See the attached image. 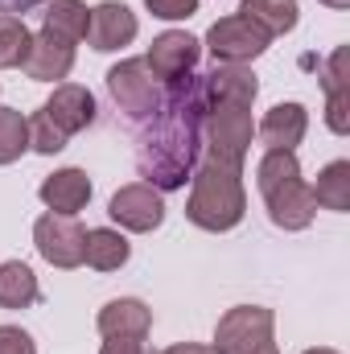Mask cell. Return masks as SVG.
<instances>
[{
    "instance_id": "1",
    "label": "cell",
    "mask_w": 350,
    "mask_h": 354,
    "mask_svg": "<svg viewBox=\"0 0 350 354\" xmlns=\"http://www.w3.org/2000/svg\"><path fill=\"white\" fill-rule=\"evenodd\" d=\"M206 79L202 75H181L165 83V95L157 111L145 120L136 136V169L153 189H181L202 153V124H206Z\"/></svg>"
},
{
    "instance_id": "2",
    "label": "cell",
    "mask_w": 350,
    "mask_h": 354,
    "mask_svg": "<svg viewBox=\"0 0 350 354\" xmlns=\"http://www.w3.org/2000/svg\"><path fill=\"white\" fill-rule=\"evenodd\" d=\"M190 202H185V218L202 231H231L243 223L248 214V189H243V165L219 161V157H202L190 174Z\"/></svg>"
},
{
    "instance_id": "3",
    "label": "cell",
    "mask_w": 350,
    "mask_h": 354,
    "mask_svg": "<svg viewBox=\"0 0 350 354\" xmlns=\"http://www.w3.org/2000/svg\"><path fill=\"white\" fill-rule=\"evenodd\" d=\"M256 185L264 194V206H268V218L280 227V231H305L317 214V202H313V189L305 185L301 177V161L297 153H280V149H268L256 169Z\"/></svg>"
},
{
    "instance_id": "4",
    "label": "cell",
    "mask_w": 350,
    "mask_h": 354,
    "mask_svg": "<svg viewBox=\"0 0 350 354\" xmlns=\"http://www.w3.org/2000/svg\"><path fill=\"white\" fill-rule=\"evenodd\" d=\"M206 149L210 157L219 161H231V165H243L248 149H252V136H256V120H252V107L243 103H210L206 107Z\"/></svg>"
},
{
    "instance_id": "5",
    "label": "cell",
    "mask_w": 350,
    "mask_h": 354,
    "mask_svg": "<svg viewBox=\"0 0 350 354\" xmlns=\"http://www.w3.org/2000/svg\"><path fill=\"white\" fill-rule=\"evenodd\" d=\"M272 330H276V313L264 305H235L219 317L214 326V354H256L272 346Z\"/></svg>"
},
{
    "instance_id": "6",
    "label": "cell",
    "mask_w": 350,
    "mask_h": 354,
    "mask_svg": "<svg viewBox=\"0 0 350 354\" xmlns=\"http://www.w3.org/2000/svg\"><path fill=\"white\" fill-rule=\"evenodd\" d=\"M33 248L46 264L54 268H79L87 256V227L75 214H42L33 223Z\"/></svg>"
},
{
    "instance_id": "7",
    "label": "cell",
    "mask_w": 350,
    "mask_h": 354,
    "mask_svg": "<svg viewBox=\"0 0 350 354\" xmlns=\"http://www.w3.org/2000/svg\"><path fill=\"white\" fill-rule=\"evenodd\" d=\"M107 91H111L116 107H120L132 124H145V120L157 111V103H161V91L153 83L145 58H124L120 66H111V71H107Z\"/></svg>"
},
{
    "instance_id": "8",
    "label": "cell",
    "mask_w": 350,
    "mask_h": 354,
    "mask_svg": "<svg viewBox=\"0 0 350 354\" xmlns=\"http://www.w3.org/2000/svg\"><path fill=\"white\" fill-rule=\"evenodd\" d=\"M268 33H264L256 21H248V17H223V21H214L210 29H206V50L214 54V62H239V66H248V62H256L264 50H268Z\"/></svg>"
},
{
    "instance_id": "9",
    "label": "cell",
    "mask_w": 350,
    "mask_h": 354,
    "mask_svg": "<svg viewBox=\"0 0 350 354\" xmlns=\"http://www.w3.org/2000/svg\"><path fill=\"white\" fill-rule=\"evenodd\" d=\"M107 214H111V223H120L124 231L145 235V231H157V227L165 223V198H161V189H153L149 181H132V185H120V189L111 194Z\"/></svg>"
},
{
    "instance_id": "10",
    "label": "cell",
    "mask_w": 350,
    "mask_h": 354,
    "mask_svg": "<svg viewBox=\"0 0 350 354\" xmlns=\"http://www.w3.org/2000/svg\"><path fill=\"white\" fill-rule=\"evenodd\" d=\"M198 58H202V41H198L194 33H185V29H165V33L153 37L149 54H145V66H149L153 79L174 83V79L190 75V71L198 66Z\"/></svg>"
},
{
    "instance_id": "11",
    "label": "cell",
    "mask_w": 350,
    "mask_h": 354,
    "mask_svg": "<svg viewBox=\"0 0 350 354\" xmlns=\"http://www.w3.org/2000/svg\"><path fill=\"white\" fill-rule=\"evenodd\" d=\"M37 111L71 140L75 132H83V128L95 124V95H91L87 87H79V83H58L54 95H50Z\"/></svg>"
},
{
    "instance_id": "12",
    "label": "cell",
    "mask_w": 350,
    "mask_h": 354,
    "mask_svg": "<svg viewBox=\"0 0 350 354\" xmlns=\"http://www.w3.org/2000/svg\"><path fill=\"white\" fill-rule=\"evenodd\" d=\"M136 29H140V21H136V12H132L128 4H120V0H103V4H95V8H91L87 41H91V50L111 54V50L132 46Z\"/></svg>"
},
{
    "instance_id": "13",
    "label": "cell",
    "mask_w": 350,
    "mask_h": 354,
    "mask_svg": "<svg viewBox=\"0 0 350 354\" xmlns=\"http://www.w3.org/2000/svg\"><path fill=\"white\" fill-rule=\"evenodd\" d=\"M71 71H75V41H66V37H58L50 29L33 33V50L25 58V75L33 83H62Z\"/></svg>"
},
{
    "instance_id": "14",
    "label": "cell",
    "mask_w": 350,
    "mask_h": 354,
    "mask_svg": "<svg viewBox=\"0 0 350 354\" xmlns=\"http://www.w3.org/2000/svg\"><path fill=\"white\" fill-rule=\"evenodd\" d=\"M260 140L264 149H280V153H297V145L305 140V132H309V111L301 107V103H276L268 115L260 120Z\"/></svg>"
},
{
    "instance_id": "15",
    "label": "cell",
    "mask_w": 350,
    "mask_h": 354,
    "mask_svg": "<svg viewBox=\"0 0 350 354\" xmlns=\"http://www.w3.org/2000/svg\"><path fill=\"white\" fill-rule=\"evenodd\" d=\"M95 326H99L103 338H149L153 309L145 301H136V297H116V301H107L99 309Z\"/></svg>"
},
{
    "instance_id": "16",
    "label": "cell",
    "mask_w": 350,
    "mask_h": 354,
    "mask_svg": "<svg viewBox=\"0 0 350 354\" xmlns=\"http://www.w3.org/2000/svg\"><path fill=\"white\" fill-rule=\"evenodd\" d=\"M206 95H210V103H243V107H252L256 103V95H260V83H256V75L248 71V66H239V62H214L206 75Z\"/></svg>"
},
{
    "instance_id": "17",
    "label": "cell",
    "mask_w": 350,
    "mask_h": 354,
    "mask_svg": "<svg viewBox=\"0 0 350 354\" xmlns=\"http://www.w3.org/2000/svg\"><path fill=\"white\" fill-rule=\"evenodd\" d=\"M37 194H42V202H46L54 214H79L91 202V177L71 165V169H58V174L46 177Z\"/></svg>"
},
{
    "instance_id": "18",
    "label": "cell",
    "mask_w": 350,
    "mask_h": 354,
    "mask_svg": "<svg viewBox=\"0 0 350 354\" xmlns=\"http://www.w3.org/2000/svg\"><path fill=\"white\" fill-rule=\"evenodd\" d=\"M42 301V284L33 276V268L21 260L0 264V309H29Z\"/></svg>"
},
{
    "instance_id": "19",
    "label": "cell",
    "mask_w": 350,
    "mask_h": 354,
    "mask_svg": "<svg viewBox=\"0 0 350 354\" xmlns=\"http://www.w3.org/2000/svg\"><path fill=\"white\" fill-rule=\"evenodd\" d=\"M239 17L256 21L268 37H284V33H293V29H297L301 8H297V0H243Z\"/></svg>"
},
{
    "instance_id": "20",
    "label": "cell",
    "mask_w": 350,
    "mask_h": 354,
    "mask_svg": "<svg viewBox=\"0 0 350 354\" xmlns=\"http://www.w3.org/2000/svg\"><path fill=\"white\" fill-rule=\"evenodd\" d=\"M128 256H132V243L116 227L87 231V256H83V264H91L95 272H116V268L128 264Z\"/></svg>"
},
{
    "instance_id": "21",
    "label": "cell",
    "mask_w": 350,
    "mask_h": 354,
    "mask_svg": "<svg viewBox=\"0 0 350 354\" xmlns=\"http://www.w3.org/2000/svg\"><path fill=\"white\" fill-rule=\"evenodd\" d=\"M309 189H313V202L317 206L347 214L350 210V161H330Z\"/></svg>"
},
{
    "instance_id": "22",
    "label": "cell",
    "mask_w": 350,
    "mask_h": 354,
    "mask_svg": "<svg viewBox=\"0 0 350 354\" xmlns=\"http://www.w3.org/2000/svg\"><path fill=\"white\" fill-rule=\"evenodd\" d=\"M46 29L66 37V41H83L91 29V8L83 0H50L46 4Z\"/></svg>"
},
{
    "instance_id": "23",
    "label": "cell",
    "mask_w": 350,
    "mask_h": 354,
    "mask_svg": "<svg viewBox=\"0 0 350 354\" xmlns=\"http://www.w3.org/2000/svg\"><path fill=\"white\" fill-rule=\"evenodd\" d=\"M29 50H33V33H29V25H25L21 17H4V12H0V71H17V66H25Z\"/></svg>"
},
{
    "instance_id": "24",
    "label": "cell",
    "mask_w": 350,
    "mask_h": 354,
    "mask_svg": "<svg viewBox=\"0 0 350 354\" xmlns=\"http://www.w3.org/2000/svg\"><path fill=\"white\" fill-rule=\"evenodd\" d=\"M25 149H29V120L17 107H0V165L21 161Z\"/></svg>"
},
{
    "instance_id": "25",
    "label": "cell",
    "mask_w": 350,
    "mask_h": 354,
    "mask_svg": "<svg viewBox=\"0 0 350 354\" xmlns=\"http://www.w3.org/2000/svg\"><path fill=\"white\" fill-rule=\"evenodd\" d=\"M326 128L338 132V136L350 132V87L326 91Z\"/></svg>"
},
{
    "instance_id": "26",
    "label": "cell",
    "mask_w": 350,
    "mask_h": 354,
    "mask_svg": "<svg viewBox=\"0 0 350 354\" xmlns=\"http://www.w3.org/2000/svg\"><path fill=\"white\" fill-rule=\"evenodd\" d=\"M145 8L161 21H190L198 12V0H145Z\"/></svg>"
},
{
    "instance_id": "27",
    "label": "cell",
    "mask_w": 350,
    "mask_h": 354,
    "mask_svg": "<svg viewBox=\"0 0 350 354\" xmlns=\"http://www.w3.org/2000/svg\"><path fill=\"white\" fill-rule=\"evenodd\" d=\"M0 354H37V342L21 326H0Z\"/></svg>"
},
{
    "instance_id": "28",
    "label": "cell",
    "mask_w": 350,
    "mask_h": 354,
    "mask_svg": "<svg viewBox=\"0 0 350 354\" xmlns=\"http://www.w3.org/2000/svg\"><path fill=\"white\" fill-rule=\"evenodd\" d=\"M322 87H326V91H342V87H350V79H347V50H334V54H330Z\"/></svg>"
},
{
    "instance_id": "29",
    "label": "cell",
    "mask_w": 350,
    "mask_h": 354,
    "mask_svg": "<svg viewBox=\"0 0 350 354\" xmlns=\"http://www.w3.org/2000/svg\"><path fill=\"white\" fill-rule=\"evenodd\" d=\"M99 354H153L145 338H103Z\"/></svg>"
},
{
    "instance_id": "30",
    "label": "cell",
    "mask_w": 350,
    "mask_h": 354,
    "mask_svg": "<svg viewBox=\"0 0 350 354\" xmlns=\"http://www.w3.org/2000/svg\"><path fill=\"white\" fill-rule=\"evenodd\" d=\"M33 4H50V0H0V12L4 17H17V12H29Z\"/></svg>"
},
{
    "instance_id": "31",
    "label": "cell",
    "mask_w": 350,
    "mask_h": 354,
    "mask_svg": "<svg viewBox=\"0 0 350 354\" xmlns=\"http://www.w3.org/2000/svg\"><path fill=\"white\" fill-rule=\"evenodd\" d=\"M161 354H214L210 346H202V342H177V346H169V351Z\"/></svg>"
},
{
    "instance_id": "32",
    "label": "cell",
    "mask_w": 350,
    "mask_h": 354,
    "mask_svg": "<svg viewBox=\"0 0 350 354\" xmlns=\"http://www.w3.org/2000/svg\"><path fill=\"white\" fill-rule=\"evenodd\" d=\"M326 8H350V0H322Z\"/></svg>"
},
{
    "instance_id": "33",
    "label": "cell",
    "mask_w": 350,
    "mask_h": 354,
    "mask_svg": "<svg viewBox=\"0 0 350 354\" xmlns=\"http://www.w3.org/2000/svg\"><path fill=\"white\" fill-rule=\"evenodd\" d=\"M305 354H338V351H330V346H313V351H305Z\"/></svg>"
},
{
    "instance_id": "34",
    "label": "cell",
    "mask_w": 350,
    "mask_h": 354,
    "mask_svg": "<svg viewBox=\"0 0 350 354\" xmlns=\"http://www.w3.org/2000/svg\"><path fill=\"white\" fill-rule=\"evenodd\" d=\"M256 354H280V351H276V342H272V346H264V351H256Z\"/></svg>"
}]
</instances>
